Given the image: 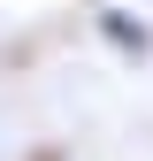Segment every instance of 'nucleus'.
<instances>
[{
    "mask_svg": "<svg viewBox=\"0 0 153 161\" xmlns=\"http://www.w3.org/2000/svg\"><path fill=\"white\" fill-rule=\"evenodd\" d=\"M100 38L123 54V62H145V54H153V23H145L138 8H123V0H107V8H100Z\"/></svg>",
    "mask_w": 153,
    "mask_h": 161,
    "instance_id": "nucleus-1",
    "label": "nucleus"
},
{
    "mask_svg": "<svg viewBox=\"0 0 153 161\" xmlns=\"http://www.w3.org/2000/svg\"><path fill=\"white\" fill-rule=\"evenodd\" d=\"M23 161H61V153H54V146H31V153H23Z\"/></svg>",
    "mask_w": 153,
    "mask_h": 161,
    "instance_id": "nucleus-2",
    "label": "nucleus"
}]
</instances>
